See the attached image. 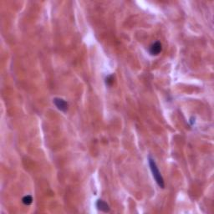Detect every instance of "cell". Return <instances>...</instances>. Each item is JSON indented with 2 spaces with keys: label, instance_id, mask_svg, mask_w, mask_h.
<instances>
[{
  "label": "cell",
  "instance_id": "7",
  "mask_svg": "<svg viewBox=\"0 0 214 214\" xmlns=\"http://www.w3.org/2000/svg\"><path fill=\"white\" fill-rule=\"evenodd\" d=\"M191 123H192V124H193V118H192V119H191Z\"/></svg>",
  "mask_w": 214,
  "mask_h": 214
},
{
  "label": "cell",
  "instance_id": "3",
  "mask_svg": "<svg viewBox=\"0 0 214 214\" xmlns=\"http://www.w3.org/2000/svg\"><path fill=\"white\" fill-rule=\"evenodd\" d=\"M162 44L159 41H157V42H155L154 44H152L151 45V47L149 49V52L152 55H158L160 53L162 52Z\"/></svg>",
  "mask_w": 214,
  "mask_h": 214
},
{
  "label": "cell",
  "instance_id": "4",
  "mask_svg": "<svg viewBox=\"0 0 214 214\" xmlns=\"http://www.w3.org/2000/svg\"><path fill=\"white\" fill-rule=\"evenodd\" d=\"M96 207H97L98 209L100 210V211H102V212H107L110 211L109 205L107 204L105 201H103V200L101 199H99L97 202H96Z\"/></svg>",
  "mask_w": 214,
  "mask_h": 214
},
{
  "label": "cell",
  "instance_id": "1",
  "mask_svg": "<svg viewBox=\"0 0 214 214\" xmlns=\"http://www.w3.org/2000/svg\"><path fill=\"white\" fill-rule=\"evenodd\" d=\"M149 165H150V168H151V171L152 172V175H153V177L156 180L157 185L159 186L161 188H164L165 187V183H164V180L162 178V176L161 175V172H160L158 167H157L156 162L152 157H149Z\"/></svg>",
  "mask_w": 214,
  "mask_h": 214
},
{
  "label": "cell",
  "instance_id": "2",
  "mask_svg": "<svg viewBox=\"0 0 214 214\" xmlns=\"http://www.w3.org/2000/svg\"><path fill=\"white\" fill-rule=\"evenodd\" d=\"M54 103H55V106L57 107L60 110L63 112L67 111L69 105L65 100H63L61 98H55L54 99Z\"/></svg>",
  "mask_w": 214,
  "mask_h": 214
},
{
  "label": "cell",
  "instance_id": "6",
  "mask_svg": "<svg viewBox=\"0 0 214 214\" xmlns=\"http://www.w3.org/2000/svg\"><path fill=\"white\" fill-rule=\"evenodd\" d=\"M105 83L108 86H111L112 84L114 83V75H108L106 78H105Z\"/></svg>",
  "mask_w": 214,
  "mask_h": 214
},
{
  "label": "cell",
  "instance_id": "5",
  "mask_svg": "<svg viewBox=\"0 0 214 214\" xmlns=\"http://www.w3.org/2000/svg\"><path fill=\"white\" fill-rule=\"evenodd\" d=\"M22 202L24 205H27V206L28 205H30L33 202L32 197H31V196H29V195H28V196H25V197H23Z\"/></svg>",
  "mask_w": 214,
  "mask_h": 214
}]
</instances>
